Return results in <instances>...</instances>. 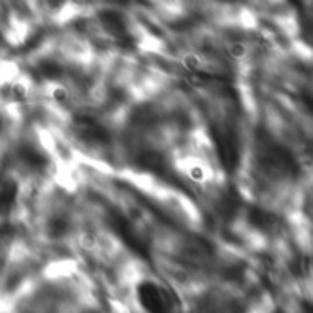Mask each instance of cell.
I'll return each mask as SVG.
<instances>
[{"mask_svg":"<svg viewBox=\"0 0 313 313\" xmlns=\"http://www.w3.org/2000/svg\"><path fill=\"white\" fill-rule=\"evenodd\" d=\"M18 185L13 178L0 174V216H8L17 204Z\"/></svg>","mask_w":313,"mask_h":313,"instance_id":"obj_4","label":"cell"},{"mask_svg":"<svg viewBox=\"0 0 313 313\" xmlns=\"http://www.w3.org/2000/svg\"><path fill=\"white\" fill-rule=\"evenodd\" d=\"M139 302L148 313H170L172 300L165 287L158 286L154 282H143L138 287Z\"/></svg>","mask_w":313,"mask_h":313,"instance_id":"obj_1","label":"cell"},{"mask_svg":"<svg viewBox=\"0 0 313 313\" xmlns=\"http://www.w3.org/2000/svg\"><path fill=\"white\" fill-rule=\"evenodd\" d=\"M139 167H143L147 170H152V172H165L167 170V161L163 156L156 152H147L139 156Z\"/></svg>","mask_w":313,"mask_h":313,"instance_id":"obj_6","label":"cell"},{"mask_svg":"<svg viewBox=\"0 0 313 313\" xmlns=\"http://www.w3.org/2000/svg\"><path fill=\"white\" fill-rule=\"evenodd\" d=\"M50 229H52L53 235H62L66 231V222L62 218H55V220L50 222Z\"/></svg>","mask_w":313,"mask_h":313,"instance_id":"obj_8","label":"cell"},{"mask_svg":"<svg viewBox=\"0 0 313 313\" xmlns=\"http://www.w3.org/2000/svg\"><path fill=\"white\" fill-rule=\"evenodd\" d=\"M251 222L255 223L257 227H270L271 222H273V216L267 213H264V211H258V209H255L251 213Z\"/></svg>","mask_w":313,"mask_h":313,"instance_id":"obj_7","label":"cell"},{"mask_svg":"<svg viewBox=\"0 0 313 313\" xmlns=\"http://www.w3.org/2000/svg\"><path fill=\"white\" fill-rule=\"evenodd\" d=\"M18 161H20L22 165H26L28 169L37 170V172H40V170L48 167V158L44 156L40 150H37L33 145H22L18 148Z\"/></svg>","mask_w":313,"mask_h":313,"instance_id":"obj_5","label":"cell"},{"mask_svg":"<svg viewBox=\"0 0 313 313\" xmlns=\"http://www.w3.org/2000/svg\"><path fill=\"white\" fill-rule=\"evenodd\" d=\"M214 143H216V150L222 160V165L227 170H235L238 165V143H236L235 134L229 128H220L214 132Z\"/></svg>","mask_w":313,"mask_h":313,"instance_id":"obj_2","label":"cell"},{"mask_svg":"<svg viewBox=\"0 0 313 313\" xmlns=\"http://www.w3.org/2000/svg\"><path fill=\"white\" fill-rule=\"evenodd\" d=\"M74 128L77 138L86 141V143L106 145L110 141L108 130L103 125H99L94 118H88V116H77L74 119Z\"/></svg>","mask_w":313,"mask_h":313,"instance_id":"obj_3","label":"cell"},{"mask_svg":"<svg viewBox=\"0 0 313 313\" xmlns=\"http://www.w3.org/2000/svg\"><path fill=\"white\" fill-rule=\"evenodd\" d=\"M0 125H2V121H0Z\"/></svg>","mask_w":313,"mask_h":313,"instance_id":"obj_10","label":"cell"},{"mask_svg":"<svg viewBox=\"0 0 313 313\" xmlns=\"http://www.w3.org/2000/svg\"><path fill=\"white\" fill-rule=\"evenodd\" d=\"M231 55L236 57V59H238V57H243L245 55V46H243L242 42H235L231 46Z\"/></svg>","mask_w":313,"mask_h":313,"instance_id":"obj_9","label":"cell"}]
</instances>
